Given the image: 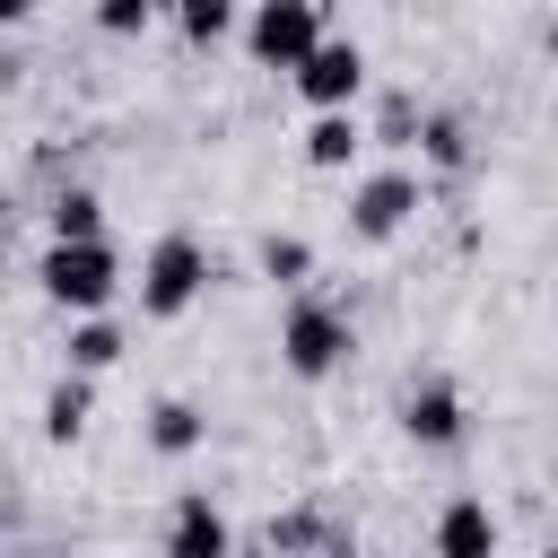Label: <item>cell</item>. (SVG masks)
Instances as JSON below:
<instances>
[{
	"label": "cell",
	"instance_id": "8fae6325",
	"mask_svg": "<svg viewBox=\"0 0 558 558\" xmlns=\"http://www.w3.org/2000/svg\"><path fill=\"white\" fill-rule=\"evenodd\" d=\"M122 323L113 314H70V340H61V366H78V375H105V366H122Z\"/></svg>",
	"mask_w": 558,
	"mask_h": 558
},
{
	"label": "cell",
	"instance_id": "6da1fadb",
	"mask_svg": "<svg viewBox=\"0 0 558 558\" xmlns=\"http://www.w3.org/2000/svg\"><path fill=\"white\" fill-rule=\"evenodd\" d=\"M349 357H357L349 305H331V296H314V288H288V305H279V366H288L296 384H331Z\"/></svg>",
	"mask_w": 558,
	"mask_h": 558
},
{
	"label": "cell",
	"instance_id": "7a4b0ae2",
	"mask_svg": "<svg viewBox=\"0 0 558 558\" xmlns=\"http://www.w3.org/2000/svg\"><path fill=\"white\" fill-rule=\"evenodd\" d=\"M35 288L61 305V314H105L122 296V253L105 235H52L44 262H35Z\"/></svg>",
	"mask_w": 558,
	"mask_h": 558
},
{
	"label": "cell",
	"instance_id": "d6986e66",
	"mask_svg": "<svg viewBox=\"0 0 558 558\" xmlns=\"http://www.w3.org/2000/svg\"><path fill=\"white\" fill-rule=\"evenodd\" d=\"M157 17H174V0H96V26L105 35H148Z\"/></svg>",
	"mask_w": 558,
	"mask_h": 558
},
{
	"label": "cell",
	"instance_id": "52a82bcc",
	"mask_svg": "<svg viewBox=\"0 0 558 558\" xmlns=\"http://www.w3.org/2000/svg\"><path fill=\"white\" fill-rule=\"evenodd\" d=\"M401 436H410L418 453H462V445H471V410H462V392H453L445 375L410 384V392H401Z\"/></svg>",
	"mask_w": 558,
	"mask_h": 558
},
{
	"label": "cell",
	"instance_id": "277c9868",
	"mask_svg": "<svg viewBox=\"0 0 558 558\" xmlns=\"http://www.w3.org/2000/svg\"><path fill=\"white\" fill-rule=\"evenodd\" d=\"M418 209H427V174H418V166H375V174H357V192H349V235H357V244H392Z\"/></svg>",
	"mask_w": 558,
	"mask_h": 558
},
{
	"label": "cell",
	"instance_id": "ba28073f",
	"mask_svg": "<svg viewBox=\"0 0 558 558\" xmlns=\"http://www.w3.org/2000/svg\"><path fill=\"white\" fill-rule=\"evenodd\" d=\"M166 549H174V558H227V549H235V523L209 506V488H183V497H174Z\"/></svg>",
	"mask_w": 558,
	"mask_h": 558
},
{
	"label": "cell",
	"instance_id": "7c38bea8",
	"mask_svg": "<svg viewBox=\"0 0 558 558\" xmlns=\"http://www.w3.org/2000/svg\"><path fill=\"white\" fill-rule=\"evenodd\" d=\"M87 410H96V375L61 366V384L44 392V445H78L87 436Z\"/></svg>",
	"mask_w": 558,
	"mask_h": 558
},
{
	"label": "cell",
	"instance_id": "30bf717a",
	"mask_svg": "<svg viewBox=\"0 0 558 558\" xmlns=\"http://www.w3.org/2000/svg\"><path fill=\"white\" fill-rule=\"evenodd\" d=\"M357 148H366V122H357V105H323V113L305 122V166L340 174V166H357Z\"/></svg>",
	"mask_w": 558,
	"mask_h": 558
},
{
	"label": "cell",
	"instance_id": "ffe728a7",
	"mask_svg": "<svg viewBox=\"0 0 558 558\" xmlns=\"http://www.w3.org/2000/svg\"><path fill=\"white\" fill-rule=\"evenodd\" d=\"M366 140H375V148H410V140H418V105H410V96H384V113H375Z\"/></svg>",
	"mask_w": 558,
	"mask_h": 558
},
{
	"label": "cell",
	"instance_id": "5b68a950",
	"mask_svg": "<svg viewBox=\"0 0 558 558\" xmlns=\"http://www.w3.org/2000/svg\"><path fill=\"white\" fill-rule=\"evenodd\" d=\"M235 35H244L253 70H296L314 52V35H323V0H253Z\"/></svg>",
	"mask_w": 558,
	"mask_h": 558
},
{
	"label": "cell",
	"instance_id": "9c48e42d",
	"mask_svg": "<svg viewBox=\"0 0 558 558\" xmlns=\"http://www.w3.org/2000/svg\"><path fill=\"white\" fill-rule=\"evenodd\" d=\"M201 445H209V410H201V401H183V392L148 401V453H157V462H183V453H201Z\"/></svg>",
	"mask_w": 558,
	"mask_h": 558
},
{
	"label": "cell",
	"instance_id": "3957f363",
	"mask_svg": "<svg viewBox=\"0 0 558 558\" xmlns=\"http://www.w3.org/2000/svg\"><path fill=\"white\" fill-rule=\"evenodd\" d=\"M201 288H209V244H201L192 227H166V235L140 253V314H148V323H174V314L201 305Z\"/></svg>",
	"mask_w": 558,
	"mask_h": 558
},
{
	"label": "cell",
	"instance_id": "8992f818",
	"mask_svg": "<svg viewBox=\"0 0 558 558\" xmlns=\"http://www.w3.org/2000/svg\"><path fill=\"white\" fill-rule=\"evenodd\" d=\"M288 87H296L314 113H323V105H357V96H366V52H357L349 35H331V26H323V35H314V52L288 70Z\"/></svg>",
	"mask_w": 558,
	"mask_h": 558
},
{
	"label": "cell",
	"instance_id": "4fadbf2b",
	"mask_svg": "<svg viewBox=\"0 0 558 558\" xmlns=\"http://www.w3.org/2000/svg\"><path fill=\"white\" fill-rule=\"evenodd\" d=\"M262 549H357V532L331 523L323 506H296V514H270L262 523Z\"/></svg>",
	"mask_w": 558,
	"mask_h": 558
},
{
	"label": "cell",
	"instance_id": "e0dca14e",
	"mask_svg": "<svg viewBox=\"0 0 558 558\" xmlns=\"http://www.w3.org/2000/svg\"><path fill=\"white\" fill-rule=\"evenodd\" d=\"M44 227H52V235H105V201H96L87 183H61L52 209H44Z\"/></svg>",
	"mask_w": 558,
	"mask_h": 558
},
{
	"label": "cell",
	"instance_id": "5bb4252c",
	"mask_svg": "<svg viewBox=\"0 0 558 558\" xmlns=\"http://www.w3.org/2000/svg\"><path fill=\"white\" fill-rule=\"evenodd\" d=\"M436 549H445V558H488V549H497V514H488L480 497H453V506L436 514Z\"/></svg>",
	"mask_w": 558,
	"mask_h": 558
},
{
	"label": "cell",
	"instance_id": "9a60e30c",
	"mask_svg": "<svg viewBox=\"0 0 558 558\" xmlns=\"http://www.w3.org/2000/svg\"><path fill=\"white\" fill-rule=\"evenodd\" d=\"M418 157H427L436 174H462V166H471V122H462V113H418Z\"/></svg>",
	"mask_w": 558,
	"mask_h": 558
},
{
	"label": "cell",
	"instance_id": "ac0fdd59",
	"mask_svg": "<svg viewBox=\"0 0 558 558\" xmlns=\"http://www.w3.org/2000/svg\"><path fill=\"white\" fill-rule=\"evenodd\" d=\"M262 279H279V288H305V279H314V244L270 227V235H262Z\"/></svg>",
	"mask_w": 558,
	"mask_h": 558
},
{
	"label": "cell",
	"instance_id": "44dd1931",
	"mask_svg": "<svg viewBox=\"0 0 558 558\" xmlns=\"http://www.w3.org/2000/svg\"><path fill=\"white\" fill-rule=\"evenodd\" d=\"M35 17V0H0V26H26Z\"/></svg>",
	"mask_w": 558,
	"mask_h": 558
},
{
	"label": "cell",
	"instance_id": "2e32d148",
	"mask_svg": "<svg viewBox=\"0 0 558 558\" xmlns=\"http://www.w3.org/2000/svg\"><path fill=\"white\" fill-rule=\"evenodd\" d=\"M174 26H183L192 52H209V44H227L244 26V0H174Z\"/></svg>",
	"mask_w": 558,
	"mask_h": 558
}]
</instances>
